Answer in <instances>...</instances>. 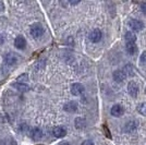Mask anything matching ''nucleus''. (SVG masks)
Here are the masks:
<instances>
[{
  "label": "nucleus",
  "mask_w": 146,
  "mask_h": 145,
  "mask_svg": "<svg viewBox=\"0 0 146 145\" xmlns=\"http://www.w3.org/2000/svg\"><path fill=\"white\" fill-rule=\"evenodd\" d=\"M136 123H135V121H130V122H128L127 123V126H125V130L127 131H129V132H132V131H134V129L136 128Z\"/></svg>",
  "instance_id": "obj_17"
},
{
  "label": "nucleus",
  "mask_w": 146,
  "mask_h": 145,
  "mask_svg": "<svg viewBox=\"0 0 146 145\" xmlns=\"http://www.w3.org/2000/svg\"><path fill=\"white\" fill-rule=\"evenodd\" d=\"M30 32L31 35L34 38H40L44 35L45 30H44L43 25L40 24V23H33L30 26Z\"/></svg>",
  "instance_id": "obj_1"
},
{
  "label": "nucleus",
  "mask_w": 146,
  "mask_h": 145,
  "mask_svg": "<svg viewBox=\"0 0 146 145\" xmlns=\"http://www.w3.org/2000/svg\"><path fill=\"white\" fill-rule=\"evenodd\" d=\"M127 78V74L124 73L123 70H116L115 72H113V80L118 82V83H121L124 81V79Z\"/></svg>",
  "instance_id": "obj_11"
},
{
  "label": "nucleus",
  "mask_w": 146,
  "mask_h": 145,
  "mask_svg": "<svg viewBox=\"0 0 146 145\" xmlns=\"http://www.w3.org/2000/svg\"><path fill=\"white\" fill-rule=\"evenodd\" d=\"M52 135L57 138V139H61L64 138L67 135V129L62 126H57L52 129Z\"/></svg>",
  "instance_id": "obj_2"
},
{
  "label": "nucleus",
  "mask_w": 146,
  "mask_h": 145,
  "mask_svg": "<svg viewBox=\"0 0 146 145\" xmlns=\"http://www.w3.org/2000/svg\"><path fill=\"white\" fill-rule=\"evenodd\" d=\"M59 145H70V144H69L68 142H62V143H60Z\"/></svg>",
  "instance_id": "obj_25"
},
{
  "label": "nucleus",
  "mask_w": 146,
  "mask_h": 145,
  "mask_svg": "<svg viewBox=\"0 0 146 145\" xmlns=\"http://www.w3.org/2000/svg\"><path fill=\"white\" fill-rule=\"evenodd\" d=\"M104 130H105V134H106V136L111 138V135H110L109 132H108V129H107V127H106V126H104Z\"/></svg>",
  "instance_id": "obj_23"
},
{
  "label": "nucleus",
  "mask_w": 146,
  "mask_h": 145,
  "mask_svg": "<svg viewBox=\"0 0 146 145\" xmlns=\"http://www.w3.org/2000/svg\"><path fill=\"white\" fill-rule=\"evenodd\" d=\"M13 87H15L18 91L22 92V93H24V92H27L30 90V87H29V85L27 84H24V83H19V82H15V83H13L12 84Z\"/></svg>",
  "instance_id": "obj_14"
},
{
  "label": "nucleus",
  "mask_w": 146,
  "mask_h": 145,
  "mask_svg": "<svg viewBox=\"0 0 146 145\" xmlns=\"http://www.w3.org/2000/svg\"><path fill=\"white\" fill-rule=\"evenodd\" d=\"M85 91L83 84L81 83H73L71 85V93H72L74 96H79V95H82Z\"/></svg>",
  "instance_id": "obj_3"
},
{
  "label": "nucleus",
  "mask_w": 146,
  "mask_h": 145,
  "mask_svg": "<svg viewBox=\"0 0 146 145\" xmlns=\"http://www.w3.org/2000/svg\"><path fill=\"white\" fill-rule=\"evenodd\" d=\"M125 50H127V53L129 55L133 56L137 51V46H136L135 43H127L125 44Z\"/></svg>",
  "instance_id": "obj_13"
},
{
  "label": "nucleus",
  "mask_w": 146,
  "mask_h": 145,
  "mask_svg": "<svg viewBox=\"0 0 146 145\" xmlns=\"http://www.w3.org/2000/svg\"><path fill=\"white\" fill-rule=\"evenodd\" d=\"M63 109L67 112H75L78 110V104L75 102H69L63 106Z\"/></svg>",
  "instance_id": "obj_12"
},
{
  "label": "nucleus",
  "mask_w": 146,
  "mask_h": 145,
  "mask_svg": "<svg viewBox=\"0 0 146 145\" xmlns=\"http://www.w3.org/2000/svg\"><path fill=\"white\" fill-rule=\"evenodd\" d=\"M37 145H43V144H37Z\"/></svg>",
  "instance_id": "obj_26"
},
{
  "label": "nucleus",
  "mask_w": 146,
  "mask_h": 145,
  "mask_svg": "<svg viewBox=\"0 0 146 145\" xmlns=\"http://www.w3.org/2000/svg\"><path fill=\"white\" fill-rule=\"evenodd\" d=\"M125 42L127 43H135L136 42V35L133 32H127L125 33Z\"/></svg>",
  "instance_id": "obj_15"
},
{
  "label": "nucleus",
  "mask_w": 146,
  "mask_h": 145,
  "mask_svg": "<svg viewBox=\"0 0 146 145\" xmlns=\"http://www.w3.org/2000/svg\"><path fill=\"white\" fill-rule=\"evenodd\" d=\"M3 9H5V5H3L2 1H0V11H2Z\"/></svg>",
  "instance_id": "obj_24"
},
{
  "label": "nucleus",
  "mask_w": 146,
  "mask_h": 145,
  "mask_svg": "<svg viewBox=\"0 0 146 145\" xmlns=\"http://www.w3.org/2000/svg\"><path fill=\"white\" fill-rule=\"evenodd\" d=\"M5 62L8 66H14L18 62V57L13 53H8L5 55Z\"/></svg>",
  "instance_id": "obj_7"
},
{
  "label": "nucleus",
  "mask_w": 146,
  "mask_h": 145,
  "mask_svg": "<svg viewBox=\"0 0 146 145\" xmlns=\"http://www.w3.org/2000/svg\"><path fill=\"white\" fill-rule=\"evenodd\" d=\"M129 26H130V27H131L133 31L139 32V31L143 30L144 24H143V22H142V21H140V20L132 19V20H130V21H129Z\"/></svg>",
  "instance_id": "obj_4"
},
{
  "label": "nucleus",
  "mask_w": 146,
  "mask_h": 145,
  "mask_svg": "<svg viewBox=\"0 0 146 145\" xmlns=\"http://www.w3.org/2000/svg\"><path fill=\"white\" fill-rule=\"evenodd\" d=\"M90 41L93 43H98L100 39H102V37H103V34H102V31L98 30V29H95V30H93L90 33Z\"/></svg>",
  "instance_id": "obj_6"
},
{
  "label": "nucleus",
  "mask_w": 146,
  "mask_h": 145,
  "mask_svg": "<svg viewBox=\"0 0 146 145\" xmlns=\"http://www.w3.org/2000/svg\"><path fill=\"white\" fill-rule=\"evenodd\" d=\"M141 9H142L143 13L146 14V2H142V3H141Z\"/></svg>",
  "instance_id": "obj_22"
},
{
  "label": "nucleus",
  "mask_w": 146,
  "mask_h": 145,
  "mask_svg": "<svg viewBox=\"0 0 146 145\" xmlns=\"http://www.w3.org/2000/svg\"><path fill=\"white\" fill-rule=\"evenodd\" d=\"M30 136L32 138L33 140H40L43 138V131H42V129H39V128H33V129H31L30 131Z\"/></svg>",
  "instance_id": "obj_9"
},
{
  "label": "nucleus",
  "mask_w": 146,
  "mask_h": 145,
  "mask_svg": "<svg viewBox=\"0 0 146 145\" xmlns=\"http://www.w3.org/2000/svg\"><path fill=\"white\" fill-rule=\"evenodd\" d=\"M14 46H15V48L20 49V50H23V49L26 48V39H25V37L22 36V35L17 36V38L14 39Z\"/></svg>",
  "instance_id": "obj_5"
},
{
  "label": "nucleus",
  "mask_w": 146,
  "mask_h": 145,
  "mask_svg": "<svg viewBox=\"0 0 146 145\" xmlns=\"http://www.w3.org/2000/svg\"><path fill=\"white\" fill-rule=\"evenodd\" d=\"M141 63L146 66V51H144L141 56Z\"/></svg>",
  "instance_id": "obj_20"
},
{
  "label": "nucleus",
  "mask_w": 146,
  "mask_h": 145,
  "mask_svg": "<svg viewBox=\"0 0 146 145\" xmlns=\"http://www.w3.org/2000/svg\"><path fill=\"white\" fill-rule=\"evenodd\" d=\"M124 114V109L121 105L117 104V105H113L112 108H111V115L113 117H121L122 115Z\"/></svg>",
  "instance_id": "obj_10"
},
{
  "label": "nucleus",
  "mask_w": 146,
  "mask_h": 145,
  "mask_svg": "<svg viewBox=\"0 0 146 145\" xmlns=\"http://www.w3.org/2000/svg\"><path fill=\"white\" fill-rule=\"evenodd\" d=\"M26 81H29V74H27V73H23V74H21V75L18 76L19 83H24L25 84Z\"/></svg>",
  "instance_id": "obj_19"
},
{
  "label": "nucleus",
  "mask_w": 146,
  "mask_h": 145,
  "mask_svg": "<svg viewBox=\"0 0 146 145\" xmlns=\"http://www.w3.org/2000/svg\"><path fill=\"white\" fill-rule=\"evenodd\" d=\"M74 124H75L76 129H83L85 127V120L83 118H76L74 121Z\"/></svg>",
  "instance_id": "obj_16"
},
{
  "label": "nucleus",
  "mask_w": 146,
  "mask_h": 145,
  "mask_svg": "<svg viewBox=\"0 0 146 145\" xmlns=\"http://www.w3.org/2000/svg\"><path fill=\"white\" fill-rule=\"evenodd\" d=\"M137 111L140 112L141 115L146 116V103H142L137 106Z\"/></svg>",
  "instance_id": "obj_18"
},
{
  "label": "nucleus",
  "mask_w": 146,
  "mask_h": 145,
  "mask_svg": "<svg viewBox=\"0 0 146 145\" xmlns=\"http://www.w3.org/2000/svg\"><path fill=\"white\" fill-rule=\"evenodd\" d=\"M128 93L132 97H136V96H137V94H139V86H137V84H136L135 82H133V81L129 82Z\"/></svg>",
  "instance_id": "obj_8"
},
{
  "label": "nucleus",
  "mask_w": 146,
  "mask_h": 145,
  "mask_svg": "<svg viewBox=\"0 0 146 145\" xmlns=\"http://www.w3.org/2000/svg\"><path fill=\"white\" fill-rule=\"evenodd\" d=\"M81 145H94V143H93V141H91V140H85Z\"/></svg>",
  "instance_id": "obj_21"
}]
</instances>
